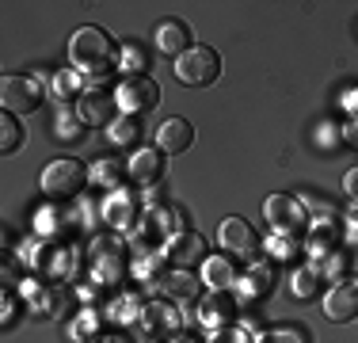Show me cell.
<instances>
[{
  "instance_id": "11",
  "label": "cell",
  "mask_w": 358,
  "mask_h": 343,
  "mask_svg": "<svg viewBox=\"0 0 358 343\" xmlns=\"http://www.w3.org/2000/svg\"><path fill=\"white\" fill-rule=\"evenodd\" d=\"M199 321L206 324L210 332L233 328V324H236V298L229 294V290H214V294H206V302L199 305Z\"/></svg>"
},
{
  "instance_id": "7",
  "label": "cell",
  "mask_w": 358,
  "mask_h": 343,
  "mask_svg": "<svg viewBox=\"0 0 358 343\" xmlns=\"http://www.w3.org/2000/svg\"><path fill=\"white\" fill-rule=\"evenodd\" d=\"M46 92H42L38 76H23V73H12L0 80V103H4L8 115H31V111L42 107Z\"/></svg>"
},
{
  "instance_id": "34",
  "label": "cell",
  "mask_w": 358,
  "mask_h": 343,
  "mask_svg": "<svg viewBox=\"0 0 358 343\" xmlns=\"http://www.w3.org/2000/svg\"><path fill=\"white\" fill-rule=\"evenodd\" d=\"M343 141H347V145H358V118H351V122H347V130H343Z\"/></svg>"
},
{
  "instance_id": "22",
  "label": "cell",
  "mask_w": 358,
  "mask_h": 343,
  "mask_svg": "<svg viewBox=\"0 0 358 343\" xmlns=\"http://www.w3.org/2000/svg\"><path fill=\"white\" fill-rule=\"evenodd\" d=\"M107 221H110V225H130V221H134V199H130V195L110 191V199H107Z\"/></svg>"
},
{
  "instance_id": "36",
  "label": "cell",
  "mask_w": 358,
  "mask_h": 343,
  "mask_svg": "<svg viewBox=\"0 0 358 343\" xmlns=\"http://www.w3.org/2000/svg\"><path fill=\"white\" fill-rule=\"evenodd\" d=\"M343 103H347V107L355 111V107H358V96H355V92H347V99H343Z\"/></svg>"
},
{
  "instance_id": "14",
  "label": "cell",
  "mask_w": 358,
  "mask_h": 343,
  "mask_svg": "<svg viewBox=\"0 0 358 343\" xmlns=\"http://www.w3.org/2000/svg\"><path fill=\"white\" fill-rule=\"evenodd\" d=\"M236 290H241L248 302H263V298H271V290H275V271H271V263H252V267L241 274Z\"/></svg>"
},
{
  "instance_id": "24",
  "label": "cell",
  "mask_w": 358,
  "mask_h": 343,
  "mask_svg": "<svg viewBox=\"0 0 358 343\" xmlns=\"http://www.w3.org/2000/svg\"><path fill=\"white\" fill-rule=\"evenodd\" d=\"M118 65H122V73H130V76H145L141 69H149V57H145V50L138 46V42H126L122 54H118Z\"/></svg>"
},
{
  "instance_id": "37",
  "label": "cell",
  "mask_w": 358,
  "mask_h": 343,
  "mask_svg": "<svg viewBox=\"0 0 358 343\" xmlns=\"http://www.w3.org/2000/svg\"><path fill=\"white\" fill-rule=\"evenodd\" d=\"M172 343H202V340H194V336H176Z\"/></svg>"
},
{
  "instance_id": "4",
  "label": "cell",
  "mask_w": 358,
  "mask_h": 343,
  "mask_svg": "<svg viewBox=\"0 0 358 343\" xmlns=\"http://www.w3.org/2000/svg\"><path fill=\"white\" fill-rule=\"evenodd\" d=\"M176 80L187 84V88H206V84H214L221 76V57L217 50L210 46H191L183 57H176Z\"/></svg>"
},
{
  "instance_id": "33",
  "label": "cell",
  "mask_w": 358,
  "mask_h": 343,
  "mask_svg": "<svg viewBox=\"0 0 358 343\" xmlns=\"http://www.w3.org/2000/svg\"><path fill=\"white\" fill-rule=\"evenodd\" d=\"M92 343H134V340L122 336V332H99V336H92Z\"/></svg>"
},
{
  "instance_id": "2",
  "label": "cell",
  "mask_w": 358,
  "mask_h": 343,
  "mask_svg": "<svg viewBox=\"0 0 358 343\" xmlns=\"http://www.w3.org/2000/svg\"><path fill=\"white\" fill-rule=\"evenodd\" d=\"M179 332V313L168 302H149L134 313V343H172Z\"/></svg>"
},
{
  "instance_id": "17",
  "label": "cell",
  "mask_w": 358,
  "mask_h": 343,
  "mask_svg": "<svg viewBox=\"0 0 358 343\" xmlns=\"http://www.w3.org/2000/svg\"><path fill=\"white\" fill-rule=\"evenodd\" d=\"M160 290H164L168 298H176V302H194L202 290V282L194 279L191 271H164V279L157 282Z\"/></svg>"
},
{
  "instance_id": "21",
  "label": "cell",
  "mask_w": 358,
  "mask_h": 343,
  "mask_svg": "<svg viewBox=\"0 0 358 343\" xmlns=\"http://www.w3.org/2000/svg\"><path fill=\"white\" fill-rule=\"evenodd\" d=\"M309 255L313 260H328L331 252H336V229L328 225V221H317V225H313V237H309Z\"/></svg>"
},
{
  "instance_id": "26",
  "label": "cell",
  "mask_w": 358,
  "mask_h": 343,
  "mask_svg": "<svg viewBox=\"0 0 358 343\" xmlns=\"http://www.w3.org/2000/svg\"><path fill=\"white\" fill-rule=\"evenodd\" d=\"M255 343H309V332L297 328V324H282V328H271L267 336H259Z\"/></svg>"
},
{
  "instance_id": "3",
  "label": "cell",
  "mask_w": 358,
  "mask_h": 343,
  "mask_svg": "<svg viewBox=\"0 0 358 343\" xmlns=\"http://www.w3.org/2000/svg\"><path fill=\"white\" fill-rule=\"evenodd\" d=\"M88 179H92V172H84V164L76 157H57L46 164V172H42V195L54 199V202L76 199Z\"/></svg>"
},
{
  "instance_id": "32",
  "label": "cell",
  "mask_w": 358,
  "mask_h": 343,
  "mask_svg": "<svg viewBox=\"0 0 358 343\" xmlns=\"http://www.w3.org/2000/svg\"><path fill=\"white\" fill-rule=\"evenodd\" d=\"M343 191H347V195H351V199L358 202V168H351V172L343 176Z\"/></svg>"
},
{
  "instance_id": "1",
  "label": "cell",
  "mask_w": 358,
  "mask_h": 343,
  "mask_svg": "<svg viewBox=\"0 0 358 343\" xmlns=\"http://www.w3.org/2000/svg\"><path fill=\"white\" fill-rule=\"evenodd\" d=\"M118 54H122V50L115 46V38H110L103 27H80V31H73V38H69V62L80 76L110 73L118 62Z\"/></svg>"
},
{
  "instance_id": "19",
  "label": "cell",
  "mask_w": 358,
  "mask_h": 343,
  "mask_svg": "<svg viewBox=\"0 0 358 343\" xmlns=\"http://www.w3.org/2000/svg\"><path fill=\"white\" fill-rule=\"evenodd\" d=\"M206 282L214 290H233L236 282H241L236 279V267L229 263V255H210L206 260Z\"/></svg>"
},
{
  "instance_id": "10",
  "label": "cell",
  "mask_w": 358,
  "mask_h": 343,
  "mask_svg": "<svg viewBox=\"0 0 358 343\" xmlns=\"http://www.w3.org/2000/svg\"><path fill=\"white\" fill-rule=\"evenodd\" d=\"M164 260L172 263L176 271H191V267H199V263H206V237L191 233V229L176 233L164 244Z\"/></svg>"
},
{
  "instance_id": "6",
  "label": "cell",
  "mask_w": 358,
  "mask_h": 343,
  "mask_svg": "<svg viewBox=\"0 0 358 343\" xmlns=\"http://www.w3.org/2000/svg\"><path fill=\"white\" fill-rule=\"evenodd\" d=\"M76 115L84 126H110L118 118V92H110L107 84H84V92L76 96Z\"/></svg>"
},
{
  "instance_id": "27",
  "label": "cell",
  "mask_w": 358,
  "mask_h": 343,
  "mask_svg": "<svg viewBox=\"0 0 358 343\" xmlns=\"http://www.w3.org/2000/svg\"><path fill=\"white\" fill-rule=\"evenodd\" d=\"M80 130H84V122H80V115H69V111H65L62 118H57V137H62V141H76V137H80Z\"/></svg>"
},
{
  "instance_id": "35",
  "label": "cell",
  "mask_w": 358,
  "mask_h": 343,
  "mask_svg": "<svg viewBox=\"0 0 358 343\" xmlns=\"http://www.w3.org/2000/svg\"><path fill=\"white\" fill-rule=\"evenodd\" d=\"M347 240H351V244H358V214H351V218H347Z\"/></svg>"
},
{
  "instance_id": "13",
  "label": "cell",
  "mask_w": 358,
  "mask_h": 343,
  "mask_svg": "<svg viewBox=\"0 0 358 343\" xmlns=\"http://www.w3.org/2000/svg\"><path fill=\"white\" fill-rule=\"evenodd\" d=\"M157 145H160V153H168V157H179V153H187L194 145V126L187 122V118H168V122H160V130H157Z\"/></svg>"
},
{
  "instance_id": "8",
  "label": "cell",
  "mask_w": 358,
  "mask_h": 343,
  "mask_svg": "<svg viewBox=\"0 0 358 343\" xmlns=\"http://www.w3.org/2000/svg\"><path fill=\"white\" fill-rule=\"evenodd\" d=\"M115 92H118V107H122L126 115H149L160 103V88H157L152 76H126Z\"/></svg>"
},
{
  "instance_id": "28",
  "label": "cell",
  "mask_w": 358,
  "mask_h": 343,
  "mask_svg": "<svg viewBox=\"0 0 358 343\" xmlns=\"http://www.w3.org/2000/svg\"><path fill=\"white\" fill-rule=\"evenodd\" d=\"M271 248H275V255H278V260H289V255H294L297 252V237H271Z\"/></svg>"
},
{
  "instance_id": "9",
  "label": "cell",
  "mask_w": 358,
  "mask_h": 343,
  "mask_svg": "<svg viewBox=\"0 0 358 343\" xmlns=\"http://www.w3.org/2000/svg\"><path fill=\"white\" fill-rule=\"evenodd\" d=\"M217 244L225 248L229 255H236V260H255V252H259V237H255V229L244 218H225L221 221Z\"/></svg>"
},
{
  "instance_id": "23",
  "label": "cell",
  "mask_w": 358,
  "mask_h": 343,
  "mask_svg": "<svg viewBox=\"0 0 358 343\" xmlns=\"http://www.w3.org/2000/svg\"><path fill=\"white\" fill-rule=\"evenodd\" d=\"M23 145V130H20V118L15 115H8L4 111V118H0V153L4 157H12L15 149Z\"/></svg>"
},
{
  "instance_id": "15",
  "label": "cell",
  "mask_w": 358,
  "mask_h": 343,
  "mask_svg": "<svg viewBox=\"0 0 358 343\" xmlns=\"http://www.w3.org/2000/svg\"><path fill=\"white\" fill-rule=\"evenodd\" d=\"M160 172H164V153L160 149H138L126 164V176L134 183H152V179H160Z\"/></svg>"
},
{
  "instance_id": "12",
  "label": "cell",
  "mask_w": 358,
  "mask_h": 343,
  "mask_svg": "<svg viewBox=\"0 0 358 343\" xmlns=\"http://www.w3.org/2000/svg\"><path fill=\"white\" fill-rule=\"evenodd\" d=\"M324 316L331 324H347L358 316V282H336L324 294Z\"/></svg>"
},
{
  "instance_id": "30",
  "label": "cell",
  "mask_w": 358,
  "mask_h": 343,
  "mask_svg": "<svg viewBox=\"0 0 358 343\" xmlns=\"http://www.w3.org/2000/svg\"><path fill=\"white\" fill-rule=\"evenodd\" d=\"M339 137H343V134H336V126H320V134H317V145H328V149H331V145H336L339 141Z\"/></svg>"
},
{
  "instance_id": "20",
  "label": "cell",
  "mask_w": 358,
  "mask_h": 343,
  "mask_svg": "<svg viewBox=\"0 0 358 343\" xmlns=\"http://www.w3.org/2000/svg\"><path fill=\"white\" fill-rule=\"evenodd\" d=\"M289 294L297 298V302H309V298L320 294V271L317 267H301L289 274Z\"/></svg>"
},
{
  "instance_id": "25",
  "label": "cell",
  "mask_w": 358,
  "mask_h": 343,
  "mask_svg": "<svg viewBox=\"0 0 358 343\" xmlns=\"http://www.w3.org/2000/svg\"><path fill=\"white\" fill-rule=\"evenodd\" d=\"M122 176H126V168H118L115 160H99L96 168H92V183H103L107 191H122Z\"/></svg>"
},
{
  "instance_id": "29",
  "label": "cell",
  "mask_w": 358,
  "mask_h": 343,
  "mask_svg": "<svg viewBox=\"0 0 358 343\" xmlns=\"http://www.w3.org/2000/svg\"><path fill=\"white\" fill-rule=\"evenodd\" d=\"M210 343H252V340H248V332H244V328H236V324H233V328L214 332V340H210Z\"/></svg>"
},
{
  "instance_id": "31",
  "label": "cell",
  "mask_w": 358,
  "mask_h": 343,
  "mask_svg": "<svg viewBox=\"0 0 358 343\" xmlns=\"http://www.w3.org/2000/svg\"><path fill=\"white\" fill-rule=\"evenodd\" d=\"M12 324H15V294L8 290L4 294V328H12Z\"/></svg>"
},
{
  "instance_id": "16",
  "label": "cell",
  "mask_w": 358,
  "mask_h": 343,
  "mask_svg": "<svg viewBox=\"0 0 358 343\" xmlns=\"http://www.w3.org/2000/svg\"><path fill=\"white\" fill-rule=\"evenodd\" d=\"M157 50L164 57H183L187 50H191V34H187V27L179 20H164L157 27Z\"/></svg>"
},
{
  "instance_id": "5",
  "label": "cell",
  "mask_w": 358,
  "mask_h": 343,
  "mask_svg": "<svg viewBox=\"0 0 358 343\" xmlns=\"http://www.w3.org/2000/svg\"><path fill=\"white\" fill-rule=\"evenodd\" d=\"M263 218L271 221V229L278 237H297L309 225V202L294 199V195H271L263 202Z\"/></svg>"
},
{
  "instance_id": "18",
  "label": "cell",
  "mask_w": 358,
  "mask_h": 343,
  "mask_svg": "<svg viewBox=\"0 0 358 343\" xmlns=\"http://www.w3.org/2000/svg\"><path fill=\"white\" fill-rule=\"evenodd\" d=\"M107 141L115 145V149H134V145L141 141V122H138V115L115 118V122L107 126Z\"/></svg>"
}]
</instances>
